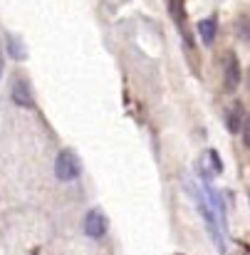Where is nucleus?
<instances>
[{"label":"nucleus","mask_w":250,"mask_h":255,"mask_svg":"<svg viewBox=\"0 0 250 255\" xmlns=\"http://www.w3.org/2000/svg\"><path fill=\"white\" fill-rule=\"evenodd\" d=\"M80 171H82V164H80V159H77L75 151L65 149V151L57 154V159H55V173H57L60 181H72V178L80 176Z\"/></svg>","instance_id":"nucleus-1"},{"label":"nucleus","mask_w":250,"mask_h":255,"mask_svg":"<svg viewBox=\"0 0 250 255\" xmlns=\"http://www.w3.org/2000/svg\"><path fill=\"white\" fill-rule=\"evenodd\" d=\"M84 233L89 238H102L107 233V218H104V213L99 208H92L87 213V218H84Z\"/></svg>","instance_id":"nucleus-2"},{"label":"nucleus","mask_w":250,"mask_h":255,"mask_svg":"<svg viewBox=\"0 0 250 255\" xmlns=\"http://www.w3.org/2000/svg\"><path fill=\"white\" fill-rule=\"evenodd\" d=\"M223 85L228 92H233L236 87L241 85V65H238V57L233 52H228L226 57V75H223Z\"/></svg>","instance_id":"nucleus-3"},{"label":"nucleus","mask_w":250,"mask_h":255,"mask_svg":"<svg viewBox=\"0 0 250 255\" xmlns=\"http://www.w3.org/2000/svg\"><path fill=\"white\" fill-rule=\"evenodd\" d=\"M226 124H228L231 131H241V129H243V124H246V114H243V104H241V102L233 104V109H231L228 117H226Z\"/></svg>","instance_id":"nucleus-4"},{"label":"nucleus","mask_w":250,"mask_h":255,"mask_svg":"<svg viewBox=\"0 0 250 255\" xmlns=\"http://www.w3.org/2000/svg\"><path fill=\"white\" fill-rule=\"evenodd\" d=\"M216 30H218L216 17H208V20H201V22H198V32H201V37H203L206 45H211V42L216 40Z\"/></svg>","instance_id":"nucleus-5"},{"label":"nucleus","mask_w":250,"mask_h":255,"mask_svg":"<svg viewBox=\"0 0 250 255\" xmlns=\"http://www.w3.org/2000/svg\"><path fill=\"white\" fill-rule=\"evenodd\" d=\"M12 99H15L17 104H25V107L30 104V97H27V87L22 85V82H17V85H15V92H12Z\"/></svg>","instance_id":"nucleus-6"},{"label":"nucleus","mask_w":250,"mask_h":255,"mask_svg":"<svg viewBox=\"0 0 250 255\" xmlns=\"http://www.w3.org/2000/svg\"><path fill=\"white\" fill-rule=\"evenodd\" d=\"M238 35H241V40L250 42V20L248 17H243V20L238 22Z\"/></svg>","instance_id":"nucleus-7"},{"label":"nucleus","mask_w":250,"mask_h":255,"mask_svg":"<svg viewBox=\"0 0 250 255\" xmlns=\"http://www.w3.org/2000/svg\"><path fill=\"white\" fill-rule=\"evenodd\" d=\"M243 139H246V146L250 149V114L246 117V124H243Z\"/></svg>","instance_id":"nucleus-8"},{"label":"nucleus","mask_w":250,"mask_h":255,"mask_svg":"<svg viewBox=\"0 0 250 255\" xmlns=\"http://www.w3.org/2000/svg\"><path fill=\"white\" fill-rule=\"evenodd\" d=\"M248 87H250V70H248Z\"/></svg>","instance_id":"nucleus-9"},{"label":"nucleus","mask_w":250,"mask_h":255,"mask_svg":"<svg viewBox=\"0 0 250 255\" xmlns=\"http://www.w3.org/2000/svg\"><path fill=\"white\" fill-rule=\"evenodd\" d=\"M0 67H2V65H0Z\"/></svg>","instance_id":"nucleus-10"}]
</instances>
